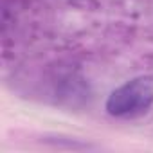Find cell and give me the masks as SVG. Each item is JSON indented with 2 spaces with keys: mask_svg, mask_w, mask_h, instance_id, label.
Returning a JSON list of instances; mask_svg holds the SVG:
<instances>
[{
  "mask_svg": "<svg viewBox=\"0 0 153 153\" xmlns=\"http://www.w3.org/2000/svg\"><path fill=\"white\" fill-rule=\"evenodd\" d=\"M153 105L151 78H135L115 88L106 99V112L112 117L133 119L144 115Z\"/></svg>",
  "mask_w": 153,
  "mask_h": 153,
  "instance_id": "6da1fadb",
  "label": "cell"
}]
</instances>
